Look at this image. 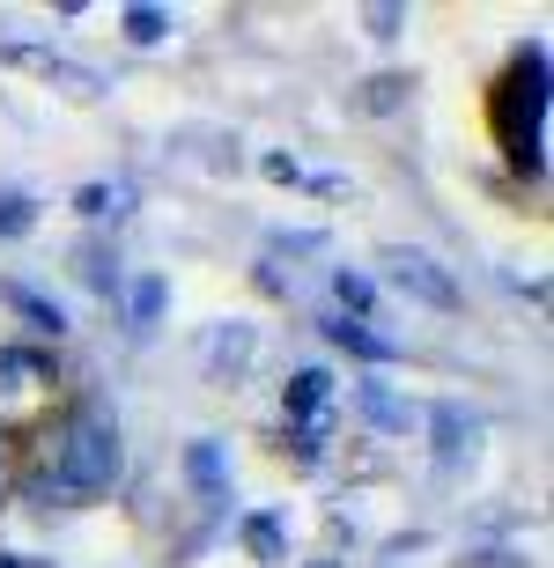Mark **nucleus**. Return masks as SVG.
<instances>
[{"label":"nucleus","mask_w":554,"mask_h":568,"mask_svg":"<svg viewBox=\"0 0 554 568\" xmlns=\"http://www.w3.org/2000/svg\"><path fill=\"white\" fill-rule=\"evenodd\" d=\"M127 473V443H119V422L97 414V406H74L52 436V465L38 473V503L52 509H82L97 495H111Z\"/></svg>","instance_id":"obj_1"},{"label":"nucleus","mask_w":554,"mask_h":568,"mask_svg":"<svg viewBox=\"0 0 554 568\" xmlns=\"http://www.w3.org/2000/svg\"><path fill=\"white\" fill-rule=\"evenodd\" d=\"M495 133L511 148L517 170H533L540 178V148H547V44H525L503 74V97H495Z\"/></svg>","instance_id":"obj_2"},{"label":"nucleus","mask_w":554,"mask_h":568,"mask_svg":"<svg viewBox=\"0 0 554 568\" xmlns=\"http://www.w3.org/2000/svg\"><path fill=\"white\" fill-rule=\"evenodd\" d=\"M384 266H392V288H406L414 303H429V311H459V303H466L444 258L414 252V244H392V252H384Z\"/></svg>","instance_id":"obj_3"},{"label":"nucleus","mask_w":554,"mask_h":568,"mask_svg":"<svg viewBox=\"0 0 554 568\" xmlns=\"http://www.w3.org/2000/svg\"><path fill=\"white\" fill-rule=\"evenodd\" d=\"M0 60L22 67V74H38V82H60L67 97H97L104 89V74L82 60H67V52H52V44H0Z\"/></svg>","instance_id":"obj_4"},{"label":"nucleus","mask_w":554,"mask_h":568,"mask_svg":"<svg viewBox=\"0 0 554 568\" xmlns=\"http://www.w3.org/2000/svg\"><path fill=\"white\" fill-rule=\"evenodd\" d=\"M252 355H259V325H244V317H222V325H208V339H200V362H208L214 384H236L252 369Z\"/></svg>","instance_id":"obj_5"},{"label":"nucleus","mask_w":554,"mask_h":568,"mask_svg":"<svg viewBox=\"0 0 554 568\" xmlns=\"http://www.w3.org/2000/svg\"><path fill=\"white\" fill-rule=\"evenodd\" d=\"M429 443H436V465H466L473 450H481V414H466V406H429Z\"/></svg>","instance_id":"obj_6"},{"label":"nucleus","mask_w":554,"mask_h":568,"mask_svg":"<svg viewBox=\"0 0 554 568\" xmlns=\"http://www.w3.org/2000/svg\"><path fill=\"white\" fill-rule=\"evenodd\" d=\"M355 414H363L370 428H384V436H406V428L422 422V406L400 399L392 384H355Z\"/></svg>","instance_id":"obj_7"},{"label":"nucleus","mask_w":554,"mask_h":568,"mask_svg":"<svg viewBox=\"0 0 554 568\" xmlns=\"http://www.w3.org/2000/svg\"><path fill=\"white\" fill-rule=\"evenodd\" d=\"M281 406H289V422L296 428H311V422H325V406H333V369H296L289 377V392H281Z\"/></svg>","instance_id":"obj_8"},{"label":"nucleus","mask_w":554,"mask_h":568,"mask_svg":"<svg viewBox=\"0 0 554 568\" xmlns=\"http://www.w3.org/2000/svg\"><path fill=\"white\" fill-rule=\"evenodd\" d=\"M325 339L333 347H347V355H363V362H400V339H384V333H370L363 317H325Z\"/></svg>","instance_id":"obj_9"},{"label":"nucleus","mask_w":554,"mask_h":568,"mask_svg":"<svg viewBox=\"0 0 554 568\" xmlns=\"http://www.w3.org/2000/svg\"><path fill=\"white\" fill-rule=\"evenodd\" d=\"M185 480L200 487V495H214V503L230 495V458H222V443H214V436L185 443Z\"/></svg>","instance_id":"obj_10"},{"label":"nucleus","mask_w":554,"mask_h":568,"mask_svg":"<svg viewBox=\"0 0 554 568\" xmlns=\"http://www.w3.org/2000/svg\"><path fill=\"white\" fill-rule=\"evenodd\" d=\"M163 311H171V281L163 274H141L127 288V317H133V333H155L163 325Z\"/></svg>","instance_id":"obj_11"},{"label":"nucleus","mask_w":554,"mask_h":568,"mask_svg":"<svg viewBox=\"0 0 554 568\" xmlns=\"http://www.w3.org/2000/svg\"><path fill=\"white\" fill-rule=\"evenodd\" d=\"M0 295H8V303H16L22 317H30V333H67V311H60V303H52V295L22 288V281H8V288H0Z\"/></svg>","instance_id":"obj_12"},{"label":"nucleus","mask_w":554,"mask_h":568,"mask_svg":"<svg viewBox=\"0 0 554 568\" xmlns=\"http://www.w3.org/2000/svg\"><path fill=\"white\" fill-rule=\"evenodd\" d=\"M127 207H133V185H127V178H111V185L97 178V185L74 192V214H89V222H104V214H127Z\"/></svg>","instance_id":"obj_13"},{"label":"nucleus","mask_w":554,"mask_h":568,"mask_svg":"<svg viewBox=\"0 0 554 568\" xmlns=\"http://www.w3.org/2000/svg\"><path fill=\"white\" fill-rule=\"evenodd\" d=\"M333 295H341V317H363V325H370V311H377V281H370V274L341 266V274H333Z\"/></svg>","instance_id":"obj_14"},{"label":"nucleus","mask_w":554,"mask_h":568,"mask_svg":"<svg viewBox=\"0 0 554 568\" xmlns=\"http://www.w3.org/2000/svg\"><path fill=\"white\" fill-rule=\"evenodd\" d=\"M281 509H259V517H244V547L259 554V561H281Z\"/></svg>","instance_id":"obj_15"},{"label":"nucleus","mask_w":554,"mask_h":568,"mask_svg":"<svg viewBox=\"0 0 554 568\" xmlns=\"http://www.w3.org/2000/svg\"><path fill=\"white\" fill-rule=\"evenodd\" d=\"M30 377H44V355H38V347H0V392H22Z\"/></svg>","instance_id":"obj_16"},{"label":"nucleus","mask_w":554,"mask_h":568,"mask_svg":"<svg viewBox=\"0 0 554 568\" xmlns=\"http://www.w3.org/2000/svg\"><path fill=\"white\" fill-rule=\"evenodd\" d=\"M38 230V200L30 192H0V236H30Z\"/></svg>","instance_id":"obj_17"},{"label":"nucleus","mask_w":554,"mask_h":568,"mask_svg":"<svg viewBox=\"0 0 554 568\" xmlns=\"http://www.w3.org/2000/svg\"><path fill=\"white\" fill-rule=\"evenodd\" d=\"M127 38L133 44H163L171 38V16H163V8H127Z\"/></svg>","instance_id":"obj_18"},{"label":"nucleus","mask_w":554,"mask_h":568,"mask_svg":"<svg viewBox=\"0 0 554 568\" xmlns=\"http://www.w3.org/2000/svg\"><path fill=\"white\" fill-rule=\"evenodd\" d=\"M400 97H406V82H400V74H377V82H370V111H392Z\"/></svg>","instance_id":"obj_19"},{"label":"nucleus","mask_w":554,"mask_h":568,"mask_svg":"<svg viewBox=\"0 0 554 568\" xmlns=\"http://www.w3.org/2000/svg\"><path fill=\"white\" fill-rule=\"evenodd\" d=\"M370 30L377 38H400V8H370Z\"/></svg>","instance_id":"obj_20"},{"label":"nucleus","mask_w":554,"mask_h":568,"mask_svg":"<svg viewBox=\"0 0 554 568\" xmlns=\"http://www.w3.org/2000/svg\"><path fill=\"white\" fill-rule=\"evenodd\" d=\"M0 568H22V561H16V554H0Z\"/></svg>","instance_id":"obj_21"}]
</instances>
